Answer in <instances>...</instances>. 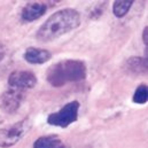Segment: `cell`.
<instances>
[{"label": "cell", "mask_w": 148, "mask_h": 148, "mask_svg": "<svg viewBox=\"0 0 148 148\" xmlns=\"http://www.w3.org/2000/svg\"><path fill=\"white\" fill-rule=\"evenodd\" d=\"M80 24V15L73 8H64L51 15L39 28L36 37L41 42H48L70 32Z\"/></svg>", "instance_id": "6da1fadb"}, {"label": "cell", "mask_w": 148, "mask_h": 148, "mask_svg": "<svg viewBox=\"0 0 148 148\" xmlns=\"http://www.w3.org/2000/svg\"><path fill=\"white\" fill-rule=\"evenodd\" d=\"M86 66L79 60H63L49 67L47 82L54 87H61L67 83L80 82L86 78Z\"/></svg>", "instance_id": "7a4b0ae2"}, {"label": "cell", "mask_w": 148, "mask_h": 148, "mask_svg": "<svg viewBox=\"0 0 148 148\" xmlns=\"http://www.w3.org/2000/svg\"><path fill=\"white\" fill-rule=\"evenodd\" d=\"M78 110H79V102L78 101L68 102L59 111L49 114L47 117V123L49 125H54V126L67 127L77 121Z\"/></svg>", "instance_id": "3957f363"}, {"label": "cell", "mask_w": 148, "mask_h": 148, "mask_svg": "<svg viewBox=\"0 0 148 148\" xmlns=\"http://www.w3.org/2000/svg\"><path fill=\"white\" fill-rule=\"evenodd\" d=\"M30 127H31L30 119L24 118L23 121L18 122L13 126L0 129V147L7 148L15 145L30 130Z\"/></svg>", "instance_id": "277c9868"}, {"label": "cell", "mask_w": 148, "mask_h": 148, "mask_svg": "<svg viewBox=\"0 0 148 148\" xmlns=\"http://www.w3.org/2000/svg\"><path fill=\"white\" fill-rule=\"evenodd\" d=\"M37 84V77L31 71L15 70L8 77V85L10 88L27 91L35 87Z\"/></svg>", "instance_id": "5b68a950"}, {"label": "cell", "mask_w": 148, "mask_h": 148, "mask_svg": "<svg viewBox=\"0 0 148 148\" xmlns=\"http://www.w3.org/2000/svg\"><path fill=\"white\" fill-rule=\"evenodd\" d=\"M24 93L25 91H21L16 88H9L8 91H6L0 99L1 109L8 114L16 111L20 108L22 100L24 99Z\"/></svg>", "instance_id": "8992f818"}, {"label": "cell", "mask_w": 148, "mask_h": 148, "mask_svg": "<svg viewBox=\"0 0 148 148\" xmlns=\"http://www.w3.org/2000/svg\"><path fill=\"white\" fill-rule=\"evenodd\" d=\"M47 10V3L46 2H29L24 6L21 13V18L25 22H32L40 18Z\"/></svg>", "instance_id": "52a82bcc"}, {"label": "cell", "mask_w": 148, "mask_h": 148, "mask_svg": "<svg viewBox=\"0 0 148 148\" xmlns=\"http://www.w3.org/2000/svg\"><path fill=\"white\" fill-rule=\"evenodd\" d=\"M51 53L47 49L37 48V47H29L23 54V58L27 62L32 64H42L51 59Z\"/></svg>", "instance_id": "ba28073f"}, {"label": "cell", "mask_w": 148, "mask_h": 148, "mask_svg": "<svg viewBox=\"0 0 148 148\" xmlns=\"http://www.w3.org/2000/svg\"><path fill=\"white\" fill-rule=\"evenodd\" d=\"M126 70L132 75L147 74V59L132 56L126 61Z\"/></svg>", "instance_id": "9c48e42d"}, {"label": "cell", "mask_w": 148, "mask_h": 148, "mask_svg": "<svg viewBox=\"0 0 148 148\" xmlns=\"http://www.w3.org/2000/svg\"><path fill=\"white\" fill-rule=\"evenodd\" d=\"M34 148H67L58 136H44L34 143Z\"/></svg>", "instance_id": "30bf717a"}, {"label": "cell", "mask_w": 148, "mask_h": 148, "mask_svg": "<svg viewBox=\"0 0 148 148\" xmlns=\"http://www.w3.org/2000/svg\"><path fill=\"white\" fill-rule=\"evenodd\" d=\"M133 2L134 1H132V0H117V1H115L114 5H112L114 15L116 17L125 16L129 13V10H130L131 6L133 5Z\"/></svg>", "instance_id": "8fae6325"}, {"label": "cell", "mask_w": 148, "mask_h": 148, "mask_svg": "<svg viewBox=\"0 0 148 148\" xmlns=\"http://www.w3.org/2000/svg\"><path fill=\"white\" fill-rule=\"evenodd\" d=\"M148 100V87L146 84H141L134 92L133 94V98H132V101L134 103H138V105H144V103H147Z\"/></svg>", "instance_id": "7c38bea8"}, {"label": "cell", "mask_w": 148, "mask_h": 148, "mask_svg": "<svg viewBox=\"0 0 148 148\" xmlns=\"http://www.w3.org/2000/svg\"><path fill=\"white\" fill-rule=\"evenodd\" d=\"M148 27H146L145 29H144V32H143V40H144V44L147 46L148 45Z\"/></svg>", "instance_id": "4fadbf2b"}, {"label": "cell", "mask_w": 148, "mask_h": 148, "mask_svg": "<svg viewBox=\"0 0 148 148\" xmlns=\"http://www.w3.org/2000/svg\"><path fill=\"white\" fill-rule=\"evenodd\" d=\"M3 55H5V52H3V48H2V46L0 45V61L3 59Z\"/></svg>", "instance_id": "5bb4252c"}]
</instances>
